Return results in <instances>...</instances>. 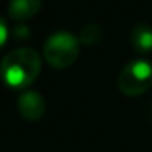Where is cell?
<instances>
[{"instance_id":"7","label":"cell","mask_w":152,"mask_h":152,"mask_svg":"<svg viewBox=\"0 0 152 152\" xmlns=\"http://www.w3.org/2000/svg\"><path fill=\"white\" fill-rule=\"evenodd\" d=\"M103 38V28L98 23H87L79 33V43L83 46H95Z\"/></svg>"},{"instance_id":"1","label":"cell","mask_w":152,"mask_h":152,"mask_svg":"<svg viewBox=\"0 0 152 152\" xmlns=\"http://www.w3.org/2000/svg\"><path fill=\"white\" fill-rule=\"evenodd\" d=\"M41 72V57L33 48H18L0 62V77L12 88H25Z\"/></svg>"},{"instance_id":"2","label":"cell","mask_w":152,"mask_h":152,"mask_svg":"<svg viewBox=\"0 0 152 152\" xmlns=\"http://www.w3.org/2000/svg\"><path fill=\"white\" fill-rule=\"evenodd\" d=\"M80 43L79 38L69 31H56L44 43V59L56 69H66L79 57Z\"/></svg>"},{"instance_id":"3","label":"cell","mask_w":152,"mask_h":152,"mask_svg":"<svg viewBox=\"0 0 152 152\" xmlns=\"http://www.w3.org/2000/svg\"><path fill=\"white\" fill-rule=\"evenodd\" d=\"M152 87V62L147 59H132L118 75V88L128 96H137Z\"/></svg>"},{"instance_id":"5","label":"cell","mask_w":152,"mask_h":152,"mask_svg":"<svg viewBox=\"0 0 152 152\" xmlns=\"http://www.w3.org/2000/svg\"><path fill=\"white\" fill-rule=\"evenodd\" d=\"M43 0H10L8 15L17 21H25L33 18L41 10Z\"/></svg>"},{"instance_id":"6","label":"cell","mask_w":152,"mask_h":152,"mask_svg":"<svg viewBox=\"0 0 152 152\" xmlns=\"http://www.w3.org/2000/svg\"><path fill=\"white\" fill-rule=\"evenodd\" d=\"M131 44L136 53L145 54L152 51V26L141 23L132 28L131 31Z\"/></svg>"},{"instance_id":"9","label":"cell","mask_w":152,"mask_h":152,"mask_svg":"<svg viewBox=\"0 0 152 152\" xmlns=\"http://www.w3.org/2000/svg\"><path fill=\"white\" fill-rule=\"evenodd\" d=\"M8 38V28H7V23L4 21V18L0 17V48L5 44V41H7Z\"/></svg>"},{"instance_id":"8","label":"cell","mask_w":152,"mask_h":152,"mask_svg":"<svg viewBox=\"0 0 152 152\" xmlns=\"http://www.w3.org/2000/svg\"><path fill=\"white\" fill-rule=\"evenodd\" d=\"M13 36L18 38V39H21V38L26 39V38L30 36V30H28L26 26H23V25H18V26L13 28Z\"/></svg>"},{"instance_id":"4","label":"cell","mask_w":152,"mask_h":152,"mask_svg":"<svg viewBox=\"0 0 152 152\" xmlns=\"http://www.w3.org/2000/svg\"><path fill=\"white\" fill-rule=\"evenodd\" d=\"M18 113L28 121H36L46 111V102H44L43 95L34 90H28L20 95L17 102Z\"/></svg>"}]
</instances>
